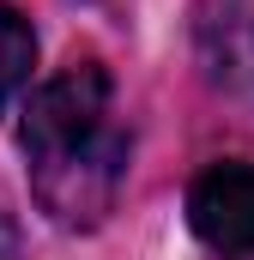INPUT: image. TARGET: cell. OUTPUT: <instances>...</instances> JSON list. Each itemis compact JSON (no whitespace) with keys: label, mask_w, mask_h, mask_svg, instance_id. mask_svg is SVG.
Listing matches in <instances>:
<instances>
[{"label":"cell","mask_w":254,"mask_h":260,"mask_svg":"<svg viewBox=\"0 0 254 260\" xmlns=\"http://www.w3.org/2000/svg\"><path fill=\"white\" fill-rule=\"evenodd\" d=\"M24 157L43 212L67 230H91L109 218L127 182V127L115 115L109 73L97 61H67L24 103Z\"/></svg>","instance_id":"obj_1"},{"label":"cell","mask_w":254,"mask_h":260,"mask_svg":"<svg viewBox=\"0 0 254 260\" xmlns=\"http://www.w3.org/2000/svg\"><path fill=\"white\" fill-rule=\"evenodd\" d=\"M188 224L218 260H254V164H206L188 188Z\"/></svg>","instance_id":"obj_2"},{"label":"cell","mask_w":254,"mask_h":260,"mask_svg":"<svg viewBox=\"0 0 254 260\" xmlns=\"http://www.w3.org/2000/svg\"><path fill=\"white\" fill-rule=\"evenodd\" d=\"M200 61L212 85L254 103V0H212L200 18Z\"/></svg>","instance_id":"obj_3"},{"label":"cell","mask_w":254,"mask_h":260,"mask_svg":"<svg viewBox=\"0 0 254 260\" xmlns=\"http://www.w3.org/2000/svg\"><path fill=\"white\" fill-rule=\"evenodd\" d=\"M30 61H37V37H30V24H24V12L0 0V109H6V97L30 79Z\"/></svg>","instance_id":"obj_4"}]
</instances>
